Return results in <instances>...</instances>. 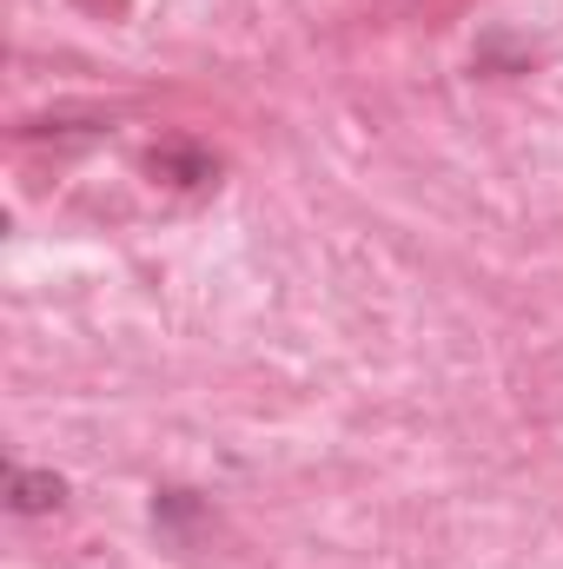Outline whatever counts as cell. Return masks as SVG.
I'll return each mask as SVG.
<instances>
[{
  "label": "cell",
  "instance_id": "obj_1",
  "mask_svg": "<svg viewBox=\"0 0 563 569\" xmlns=\"http://www.w3.org/2000/svg\"><path fill=\"white\" fill-rule=\"evenodd\" d=\"M7 490H13V510L20 517H40V510H53L60 503V477H33V470H7Z\"/></svg>",
  "mask_w": 563,
  "mask_h": 569
}]
</instances>
